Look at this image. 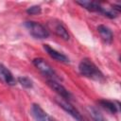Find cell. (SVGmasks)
Segmentation results:
<instances>
[{"mask_svg": "<svg viewBox=\"0 0 121 121\" xmlns=\"http://www.w3.org/2000/svg\"><path fill=\"white\" fill-rule=\"evenodd\" d=\"M43 49H44V50L46 51V53H47L52 59H54L55 60L60 61V62H63V63L69 62V59H68L67 56H65L64 54H62V53H60V52H59V51H57V50L54 49V48H52L50 45H48V44H43Z\"/></svg>", "mask_w": 121, "mask_h": 121, "instance_id": "cell-8", "label": "cell"}, {"mask_svg": "<svg viewBox=\"0 0 121 121\" xmlns=\"http://www.w3.org/2000/svg\"><path fill=\"white\" fill-rule=\"evenodd\" d=\"M42 12V9L40 6H31L26 9V13L28 15H37Z\"/></svg>", "mask_w": 121, "mask_h": 121, "instance_id": "cell-14", "label": "cell"}, {"mask_svg": "<svg viewBox=\"0 0 121 121\" xmlns=\"http://www.w3.org/2000/svg\"><path fill=\"white\" fill-rule=\"evenodd\" d=\"M25 27L28 30L29 34L34 37L35 39H46L49 36V31L48 29L43 26L42 24L38 23V22H34V21H26L24 24Z\"/></svg>", "mask_w": 121, "mask_h": 121, "instance_id": "cell-3", "label": "cell"}, {"mask_svg": "<svg viewBox=\"0 0 121 121\" xmlns=\"http://www.w3.org/2000/svg\"><path fill=\"white\" fill-rule=\"evenodd\" d=\"M56 102L58 103V105L64 110L68 114H70L74 119H76L77 121H84V118L82 117V115L79 113V112L70 104L69 101L63 100V99H57Z\"/></svg>", "mask_w": 121, "mask_h": 121, "instance_id": "cell-5", "label": "cell"}, {"mask_svg": "<svg viewBox=\"0 0 121 121\" xmlns=\"http://www.w3.org/2000/svg\"><path fill=\"white\" fill-rule=\"evenodd\" d=\"M97 32L99 33L101 39L106 43H112V42L113 40V35H112V30L108 26H106L104 25H99L97 26Z\"/></svg>", "mask_w": 121, "mask_h": 121, "instance_id": "cell-11", "label": "cell"}, {"mask_svg": "<svg viewBox=\"0 0 121 121\" xmlns=\"http://www.w3.org/2000/svg\"><path fill=\"white\" fill-rule=\"evenodd\" d=\"M89 112H90V114H91V116H92L94 121H107L105 119V117L100 113V112H98L95 108L91 107L89 109Z\"/></svg>", "mask_w": 121, "mask_h": 121, "instance_id": "cell-13", "label": "cell"}, {"mask_svg": "<svg viewBox=\"0 0 121 121\" xmlns=\"http://www.w3.org/2000/svg\"><path fill=\"white\" fill-rule=\"evenodd\" d=\"M33 65L37 68V70L46 78V79H55V80H60V78L57 74V72L54 70V68L43 58H36L32 60Z\"/></svg>", "mask_w": 121, "mask_h": 121, "instance_id": "cell-2", "label": "cell"}, {"mask_svg": "<svg viewBox=\"0 0 121 121\" xmlns=\"http://www.w3.org/2000/svg\"><path fill=\"white\" fill-rule=\"evenodd\" d=\"M78 71L81 76L91 78L93 80L103 81L105 79V77L103 73L100 71V69L91 60L87 58L80 60L78 64Z\"/></svg>", "mask_w": 121, "mask_h": 121, "instance_id": "cell-1", "label": "cell"}, {"mask_svg": "<svg viewBox=\"0 0 121 121\" xmlns=\"http://www.w3.org/2000/svg\"><path fill=\"white\" fill-rule=\"evenodd\" d=\"M51 27H52L53 31L55 32V34L58 35L60 38H61V39H63L65 41L69 40L70 35H69L66 27L63 26V24L61 22H60V21H56L55 22L54 21V23H52Z\"/></svg>", "mask_w": 121, "mask_h": 121, "instance_id": "cell-9", "label": "cell"}, {"mask_svg": "<svg viewBox=\"0 0 121 121\" xmlns=\"http://www.w3.org/2000/svg\"><path fill=\"white\" fill-rule=\"evenodd\" d=\"M18 83H20L24 88H26V89H30L33 87V82L32 80L28 78V77H26V76H23V77H19L17 79Z\"/></svg>", "mask_w": 121, "mask_h": 121, "instance_id": "cell-12", "label": "cell"}, {"mask_svg": "<svg viewBox=\"0 0 121 121\" xmlns=\"http://www.w3.org/2000/svg\"><path fill=\"white\" fill-rule=\"evenodd\" d=\"M31 113L35 119V121H56L53 119L46 112L39 104H32L31 106Z\"/></svg>", "mask_w": 121, "mask_h": 121, "instance_id": "cell-6", "label": "cell"}, {"mask_svg": "<svg viewBox=\"0 0 121 121\" xmlns=\"http://www.w3.org/2000/svg\"><path fill=\"white\" fill-rule=\"evenodd\" d=\"M98 104L100 105L101 108H103L104 110H106L107 112H109L112 114L117 113L119 112V102L117 101H111V100H107V99H100L98 101Z\"/></svg>", "mask_w": 121, "mask_h": 121, "instance_id": "cell-10", "label": "cell"}, {"mask_svg": "<svg viewBox=\"0 0 121 121\" xmlns=\"http://www.w3.org/2000/svg\"><path fill=\"white\" fill-rule=\"evenodd\" d=\"M47 84H48V86L53 91H55L61 97V99L70 102V100L72 99V94L62 84H60L58 80H55V79H47Z\"/></svg>", "mask_w": 121, "mask_h": 121, "instance_id": "cell-4", "label": "cell"}, {"mask_svg": "<svg viewBox=\"0 0 121 121\" xmlns=\"http://www.w3.org/2000/svg\"><path fill=\"white\" fill-rule=\"evenodd\" d=\"M0 81L9 86H14L17 82L11 72L2 63H0Z\"/></svg>", "mask_w": 121, "mask_h": 121, "instance_id": "cell-7", "label": "cell"}]
</instances>
